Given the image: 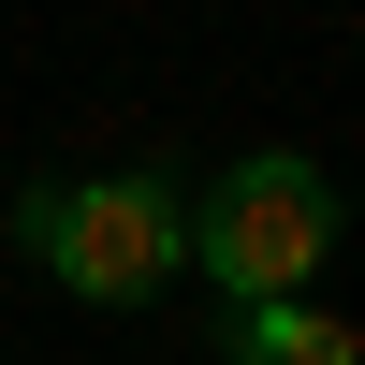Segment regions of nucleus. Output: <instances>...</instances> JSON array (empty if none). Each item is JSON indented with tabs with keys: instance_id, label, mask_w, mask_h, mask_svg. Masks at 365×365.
Here are the masks:
<instances>
[{
	"instance_id": "f03ea898",
	"label": "nucleus",
	"mask_w": 365,
	"mask_h": 365,
	"mask_svg": "<svg viewBox=\"0 0 365 365\" xmlns=\"http://www.w3.org/2000/svg\"><path fill=\"white\" fill-rule=\"evenodd\" d=\"M190 263H205L220 292H307L322 263H336V175L292 161V146L220 161L205 205H190Z\"/></svg>"
},
{
	"instance_id": "f257e3e1",
	"label": "nucleus",
	"mask_w": 365,
	"mask_h": 365,
	"mask_svg": "<svg viewBox=\"0 0 365 365\" xmlns=\"http://www.w3.org/2000/svg\"><path fill=\"white\" fill-rule=\"evenodd\" d=\"M15 249L44 263L58 292H88V307H146V292H175V263H190V205L146 161L44 175V190H15Z\"/></svg>"
},
{
	"instance_id": "7ed1b4c3",
	"label": "nucleus",
	"mask_w": 365,
	"mask_h": 365,
	"mask_svg": "<svg viewBox=\"0 0 365 365\" xmlns=\"http://www.w3.org/2000/svg\"><path fill=\"white\" fill-rule=\"evenodd\" d=\"M220 365H365V322H336L322 292H234Z\"/></svg>"
}]
</instances>
